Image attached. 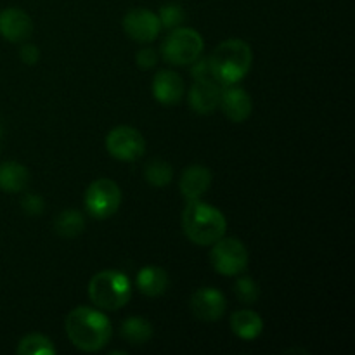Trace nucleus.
<instances>
[{"label":"nucleus","instance_id":"nucleus-1","mask_svg":"<svg viewBox=\"0 0 355 355\" xmlns=\"http://www.w3.org/2000/svg\"><path fill=\"white\" fill-rule=\"evenodd\" d=\"M66 335L69 342L82 352H99L113 336L111 321L101 309L76 307L66 315Z\"/></svg>","mask_w":355,"mask_h":355},{"label":"nucleus","instance_id":"nucleus-2","mask_svg":"<svg viewBox=\"0 0 355 355\" xmlns=\"http://www.w3.org/2000/svg\"><path fill=\"white\" fill-rule=\"evenodd\" d=\"M210 61L211 78L220 85H236L248 75L253 62V51L248 42L241 38H229L218 44Z\"/></svg>","mask_w":355,"mask_h":355},{"label":"nucleus","instance_id":"nucleus-3","mask_svg":"<svg viewBox=\"0 0 355 355\" xmlns=\"http://www.w3.org/2000/svg\"><path fill=\"white\" fill-rule=\"evenodd\" d=\"M182 231L194 245L211 246L225 236L227 220L218 208L201 200H191L182 211Z\"/></svg>","mask_w":355,"mask_h":355},{"label":"nucleus","instance_id":"nucleus-4","mask_svg":"<svg viewBox=\"0 0 355 355\" xmlns=\"http://www.w3.org/2000/svg\"><path fill=\"white\" fill-rule=\"evenodd\" d=\"M130 297L132 283L120 270H101L89 283V298L101 311H120L130 302Z\"/></svg>","mask_w":355,"mask_h":355},{"label":"nucleus","instance_id":"nucleus-5","mask_svg":"<svg viewBox=\"0 0 355 355\" xmlns=\"http://www.w3.org/2000/svg\"><path fill=\"white\" fill-rule=\"evenodd\" d=\"M203 37L194 28L179 26L166 35L159 47V54L168 64L189 66L203 54Z\"/></svg>","mask_w":355,"mask_h":355},{"label":"nucleus","instance_id":"nucleus-6","mask_svg":"<svg viewBox=\"0 0 355 355\" xmlns=\"http://www.w3.org/2000/svg\"><path fill=\"white\" fill-rule=\"evenodd\" d=\"M210 262L220 276H239L248 267V250L241 239L222 236L211 245Z\"/></svg>","mask_w":355,"mask_h":355},{"label":"nucleus","instance_id":"nucleus-7","mask_svg":"<svg viewBox=\"0 0 355 355\" xmlns=\"http://www.w3.org/2000/svg\"><path fill=\"white\" fill-rule=\"evenodd\" d=\"M121 205V189L114 180L97 179L87 187L85 208L90 217L106 220L113 217Z\"/></svg>","mask_w":355,"mask_h":355},{"label":"nucleus","instance_id":"nucleus-8","mask_svg":"<svg viewBox=\"0 0 355 355\" xmlns=\"http://www.w3.org/2000/svg\"><path fill=\"white\" fill-rule=\"evenodd\" d=\"M106 149L118 162H135L146 153V139L137 128L120 125L106 135Z\"/></svg>","mask_w":355,"mask_h":355},{"label":"nucleus","instance_id":"nucleus-9","mask_svg":"<svg viewBox=\"0 0 355 355\" xmlns=\"http://www.w3.org/2000/svg\"><path fill=\"white\" fill-rule=\"evenodd\" d=\"M123 30L130 40L139 44H151L162 31V23L156 12L146 7H135L125 14Z\"/></svg>","mask_w":355,"mask_h":355},{"label":"nucleus","instance_id":"nucleus-10","mask_svg":"<svg viewBox=\"0 0 355 355\" xmlns=\"http://www.w3.org/2000/svg\"><path fill=\"white\" fill-rule=\"evenodd\" d=\"M189 307L196 319L214 322L224 318L225 311H227V300H225L224 293L215 288H200L191 297Z\"/></svg>","mask_w":355,"mask_h":355},{"label":"nucleus","instance_id":"nucleus-11","mask_svg":"<svg viewBox=\"0 0 355 355\" xmlns=\"http://www.w3.org/2000/svg\"><path fill=\"white\" fill-rule=\"evenodd\" d=\"M33 33V21L26 10L7 7L0 12V35L10 44H23Z\"/></svg>","mask_w":355,"mask_h":355},{"label":"nucleus","instance_id":"nucleus-12","mask_svg":"<svg viewBox=\"0 0 355 355\" xmlns=\"http://www.w3.org/2000/svg\"><path fill=\"white\" fill-rule=\"evenodd\" d=\"M222 87L220 83L215 82L214 78H200L194 80L189 89V106L194 113L198 114H210L214 113L220 103Z\"/></svg>","mask_w":355,"mask_h":355},{"label":"nucleus","instance_id":"nucleus-13","mask_svg":"<svg viewBox=\"0 0 355 355\" xmlns=\"http://www.w3.org/2000/svg\"><path fill=\"white\" fill-rule=\"evenodd\" d=\"M218 107L227 116V120L234 123H243L250 118L253 111V101L245 89L236 85H225L220 94Z\"/></svg>","mask_w":355,"mask_h":355},{"label":"nucleus","instance_id":"nucleus-14","mask_svg":"<svg viewBox=\"0 0 355 355\" xmlns=\"http://www.w3.org/2000/svg\"><path fill=\"white\" fill-rule=\"evenodd\" d=\"M186 92L182 76L173 69H159L153 78V96L163 106H175Z\"/></svg>","mask_w":355,"mask_h":355},{"label":"nucleus","instance_id":"nucleus-15","mask_svg":"<svg viewBox=\"0 0 355 355\" xmlns=\"http://www.w3.org/2000/svg\"><path fill=\"white\" fill-rule=\"evenodd\" d=\"M214 175L210 168L203 165H191L182 172L179 180V189L187 201L200 200L211 187Z\"/></svg>","mask_w":355,"mask_h":355},{"label":"nucleus","instance_id":"nucleus-16","mask_svg":"<svg viewBox=\"0 0 355 355\" xmlns=\"http://www.w3.org/2000/svg\"><path fill=\"white\" fill-rule=\"evenodd\" d=\"M135 286L142 295L149 298H158L166 293L170 286V277L165 269L156 266L142 267L135 276Z\"/></svg>","mask_w":355,"mask_h":355},{"label":"nucleus","instance_id":"nucleus-17","mask_svg":"<svg viewBox=\"0 0 355 355\" xmlns=\"http://www.w3.org/2000/svg\"><path fill=\"white\" fill-rule=\"evenodd\" d=\"M30 184V172L17 162L0 163V191L16 194L24 191Z\"/></svg>","mask_w":355,"mask_h":355},{"label":"nucleus","instance_id":"nucleus-18","mask_svg":"<svg viewBox=\"0 0 355 355\" xmlns=\"http://www.w3.org/2000/svg\"><path fill=\"white\" fill-rule=\"evenodd\" d=\"M231 329L238 338L252 342L263 331V321L255 311H238L231 315Z\"/></svg>","mask_w":355,"mask_h":355},{"label":"nucleus","instance_id":"nucleus-19","mask_svg":"<svg viewBox=\"0 0 355 355\" xmlns=\"http://www.w3.org/2000/svg\"><path fill=\"white\" fill-rule=\"evenodd\" d=\"M121 338L130 345H146L153 338V324L141 315H132L121 322Z\"/></svg>","mask_w":355,"mask_h":355},{"label":"nucleus","instance_id":"nucleus-20","mask_svg":"<svg viewBox=\"0 0 355 355\" xmlns=\"http://www.w3.org/2000/svg\"><path fill=\"white\" fill-rule=\"evenodd\" d=\"M54 231L61 238H76L85 231V217L78 210L61 211L54 218Z\"/></svg>","mask_w":355,"mask_h":355},{"label":"nucleus","instance_id":"nucleus-21","mask_svg":"<svg viewBox=\"0 0 355 355\" xmlns=\"http://www.w3.org/2000/svg\"><path fill=\"white\" fill-rule=\"evenodd\" d=\"M16 352L19 355H55V347L51 338L40 333H30L17 343Z\"/></svg>","mask_w":355,"mask_h":355},{"label":"nucleus","instance_id":"nucleus-22","mask_svg":"<svg viewBox=\"0 0 355 355\" xmlns=\"http://www.w3.org/2000/svg\"><path fill=\"white\" fill-rule=\"evenodd\" d=\"M144 179L153 187H166L173 179L172 165L159 158L149 159L144 165Z\"/></svg>","mask_w":355,"mask_h":355},{"label":"nucleus","instance_id":"nucleus-23","mask_svg":"<svg viewBox=\"0 0 355 355\" xmlns=\"http://www.w3.org/2000/svg\"><path fill=\"white\" fill-rule=\"evenodd\" d=\"M234 293L241 304L255 305L260 297V288L255 279H252L248 276H241L234 283Z\"/></svg>","mask_w":355,"mask_h":355},{"label":"nucleus","instance_id":"nucleus-24","mask_svg":"<svg viewBox=\"0 0 355 355\" xmlns=\"http://www.w3.org/2000/svg\"><path fill=\"white\" fill-rule=\"evenodd\" d=\"M158 17L159 23H162V28L173 30V28L182 26L184 19H186V10H184V7L180 3L170 2L159 7Z\"/></svg>","mask_w":355,"mask_h":355},{"label":"nucleus","instance_id":"nucleus-25","mask_svg":"<svg viewBox=\"0 0 355 355\" xmlns=\"http://www.w3.org/2000/svg\"><path fill=\"white\" fill-rule=\"evenodd\" d=\"M21 208L30 217H38L44 211L45 203L42 200V196H38V194H24V198L21 200Z\"/></svg>","mask_w":355,"mask_h":355},{"label":"nucleus","instance_id":"nucleus-26","mask_svg":"<svg viewBox=\"0 0 355 355\" xmlns=\"http://www.w3.org/2000/svg\"><path fill=\"white\" fill-rule=\"evenodd\" d=\"M158 59H159V54L151 47L141 49V51L137 52V55H135V62H137L139 68L144 69V71L155 68V66L158 64Z\"/></svg>","mask_w":355,"mask_h":355},{"label":"nucleus","instance_id":"nucleus-27","mask_svg":"<svg viewBox=\"0 0 355 355\" xmlns=\"http://www.w3.org/2000/svg\"><path fill=\"white\" fill-rule=\"evenodd\" d=\"M191 75H193L194 80H200V78H210L211 73H210V61L208 58H198L196 61L191 62Z\"/></svg>","mask_w":355,"mask_h":355},{"label":"nucleus","instance_id":"nucleus-28","mask_svg":"<svg viewBox=\"0 0 355 355\" xmlns=\"http://www.w3.org/2000/svg\"><path fill=\"white\" fill-rule=\"evenodd\" d=\"M19 59L28 66L37 64L40 59V49L33 44H23V47L19 49Z\"/></svg>","mask_w":355,"mask_h":355},{"label":"nucleus","instance_id":"nucleus-29","mask_svg":"<svg viewBox=\"0 0 355 355\" xmlns=\"http://www.w3.org/2000/svg\"><path fill=\"white\" fill-rule=\"evenodd\" d=\"M0 134H2V128H0Z\"/></svg>","mask_w":355,"mask_h":355}]
</instances>
